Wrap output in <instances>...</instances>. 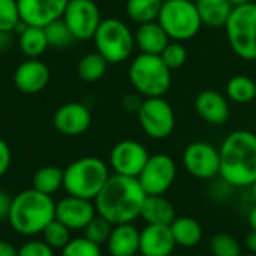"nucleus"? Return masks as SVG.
Returning a JSON list of instances; mask_svg holds the SVG:
<instances>
[{"label":"nucleus","instance_id":"nucleus-48","mask_svg":"<svg viewBox=\"0 0 256 256\" xmlns=\"http://www.w3.org/2000/svg\"><path fill=\"white\" fill-rule=\"evenodd\" d=\"M134 256H142V255H140V254H138V255H134Z\"/></svg>","mask_w":256,"mask_h":256},{"label":"nucleus","instance_id":"nucleus-43","mask_svg":"<svg viewBox=\"0 0 256 256\" xmlns=\"http://www.w3.org/2000/svg\"><path fill=\"white\" fill-rule=\"evenodd\" d=\"M248 219H249V225H250V230H254L256 231V204L250 208V212H249V216H248Z\"/></svg>","mask_w":256,"mask_h":256},{"label":"nucleus","instance_id":"nucleus-14","mask_svg":"<svg viewBox=\"0 0 256 256\" xmlns=\"http://www.w3.org/2000/svg\"><path fill=\"white\" fill-rule=\"evenodd\" d=\"M98 214L94 202L90 200L68 195L56 202V219L70 231L84 230Z\"/></svg>","mask_w":256,"mask_h":256},{"label":"nucleus","instance_id":"nucleus-36","mask_svg":"<svg viewBox=\"0 0 256 256\" xmlns=\"http://www.w3.org/2000/svg\"><path fill=\"white\" fill-rule=\"evenodd\" d=\"M160 58L164 60V63L171 70H174V69L182 68L186 63V60H188V50L183 45V42L170 40V44L160 52Z\"/></svg>","mask_w":256,"mask_h":256},{"label":"nucleus","instance_id":"nucleus-4","mask_svg":"<svg viewBox=\"0 0 256 256\" xmlns=\"http://www.w3.org/2000/svg\"><path fill=\"white\" fill-rule=\"evenodd\" d=\"M110 176V168L102 159L86 156L63 170V189L68 195L94 201Z\"/></svg>","mask_w":256,"mask_h":256},{"label":"nucleus","instance_id":"nucleus-45","mask_svg":"<svg viewBox=\"0 0 256 256\" xmlns=\"http://www.w3.org/2000/svg\"><path fill=\"white\" fill-rule=\"evenodd\" d=\"M230 2H231L232 8H237V6H243V4H246V3H249L252 0H230Z\"/></svg>","mask_w":256,"mask_h":256},{"label":"nucleus","instance_id":"nucleus-15","mask_svg":"<svg viewBox=\"0 0 256 256\" xmlns=\"http://www.w3.org/2000/svg\"><path fill=\"white\" fill-rule=\"evenodd\" d=\"M21 21L26 26L46 27L64 14L69 0H16Z\"/></svg>","mask_w":256,"mask_h":256},{"label":"nucleus","instance_id":"nucleus-47","mask_svg":"<svg viewBox=\"0 0 256 256\" xmlns=\"http://www.w3.org/2000/svg\"><path fill=\"white\" fill-rule=\"evenodd\" d=\"M240 256H256V254H250V252H248V254H242Z\"/></svg>","mask_w":256,"mask_h":256},{"label":"nucleus","instance_id":"nucleus-35","mask_svg":"<svg viewBox=\"0 0 256 256\" xmlns=\"http://www.w3.org/2000/svg\"><path fill=\"white\" fill-rule=\"evenodd\" d=\"M62 256H102L100 246L86 237L72 238L63 249Z\"/></svg>","mask_w":256,"mask_h":256},{"label":"nucleus","instance_id":"nucleus-50","mask_svg":"<svg viewBox=\"0 0 256 256\" xmlns=\"http://www.w3.org/2000/svg\"><path fill=\"white\" fill-rule=\"evenodd\" d=\"M164 2H165V0H164Z\"/></svg>","mask_w":256,"mask_h":256},{"label":"nucleus","instance_id":"nucleus-31","mask_svg":"<svg viewBox=\"0 0 256 256\" xmlns=\"http://www.w3.org/2000/svg\"><path fill=\"white\" fill-rule=\"evenodd\" d=\"M42 240L52 248L54 250H62L72 238H70V230L63 225L62 222H58L57 219H54L44 231H42Z\"/></svg>","mask_w":256,"mask_h":256},{"label":"nucleus","instance_id":"nucleus-44","mask_svg":"<svg viewBox=\"0 0 256 256\" xmlns=\"http://www.w3.org/2000/svg\"><path fill=\"white\" fill-rule=\"evenodd\" d=\"M9 42H10V33H2L0 32V50H6Z\"/></svg>","mask_w":256,"mask_h":256},{"label":"nucleus","instance_id":"nucleus-3","mask_svg":"<svg viewBox=\"0 0 256 256\" xmlns=\"http://www.w3.org/2000/svg\"><path fill=\"white\" fill-rule=\"evenodd\" d=\"M56 219V202L50 195L27 189L12 198L8 220L15 232L24 237L42 234Z\"/></svg>","mask_w":256,"mask_h":256},{"label":"nucleus","instance_id":"nucleus-21","mask_svg":"<svg viewBox=\"0 0 256 256\" xmlns=\"http://www.w3.org/2000/svg\"><path fill=\"white\" fill-rule=\"evenodd\" d=\"M135 46L142 54L160 56L165 46L170 44V36L159 24V21H150L146 24H140L134 32Z\"/></svg>","mask_w":256,"mask_h":256},{"label":"nucleus","instance_id":"nucleus-5","mask_svg":"<svg viewBox=\"0 0 256 256\" xmlns=\"http://www.w3.org/2000/svg\"><path fill=\"white\" fill-rule=\"evenodd\" d=\"M171 69L160 56L140 52L129 66V81L142 98H164L171 87Z\"/></svg>","mask_w":256,"mask_h":256},{"label":"nucleus","instance_id":"nucleus-18","mask_svg":"<svg viewBox=\"0 0 256 256\" xmlns=\"http://www.w3.org/2000/svg\"><path fill=\"white\" fill-rule=\"evenodd\" d=\"M196 114L210 124H225L230 120V99L216 90H202L195 98Z\"/></svg>","mask_w":256,"mask_h":256},{"label":"nucleus","instance_id":"nucleus-33","mask_svg":"<svg viewBox=\"0 0 256 256\" xmlns=\"http://www.w3.org/2000/svg\"><path fill=\"white\" fill-rule=\"evenodd\" d=\"M16 0H0V32L12 33L21 24Z\"/></svg>","mask_w":256,"mask_h":256},{"label":"nucleus","instance_id":"nucleus-9","mask_svg":"<svg viewBox=\"0 0 256 256\" xmlns=\"http://www.w3.org/2000/svg\"><path fill=\"white\" fill-rule=\"evenodd\" d=\"M136 116L142 132L152 140H165L176 129V112L164 98H144Z\"/></svg>","mask_w":256,"mask_h":256},{"label":"nucleus","instance_id":"nucleus-12","mask_svg":"<svg viewBox=\"0 0 256 256\" xmlns=\"http://www.w3.org/2000/svg\"><path fill=\"white\" fill-rule=\"evenodd\" d=\"M62 18L76 40L93 39L102 21L94 0H69Z\"/></svg>","mask_w":256,"mask_h":256},{"label":"nucleus","instance_id":"nucleus-6","mask_svg":"<svg viewBox=\"0 0 256 256\" xmlns=\"http://www.w3.org/2000/svg\"><path fill=\"white\" fill-rule=\"evenodd\" d=\"M225 34L232 52L246 62L256 60V3L249 2L232 9Z\"/></svg>","mask_w":256,"mask_h":256},{"label":"nucleus","instance_id":"nucleus-16","mask_svg":"<svg viewBox=\"0 0 256 256\" xmlns=\"http://www.w3.org/2000/svg\"><path fill=\"white\" fill-rule=\"evenodd\" d=\"M56 130L66 136H78L87 132L92 124L90 110L80 102H68L62 105L52 117Z\"/></svg>","mask_w":256,"mask_h":256},{"label":"nucleus","instance_id":"nucleus-20","mask_svg":"<svg viewBox=\"0 0 256 256\" xmlns=\"http://www.w3.org/2000/svg\"><path fill=\"white\" fill-rule=\"evenodd\" d=\"M140 230L134 224L114 225L106 242L110 256H134L140 254Z\"/></svg>","mask_w":256,"mask_h":256},{"label":"nucleus","instance_id":"nucleus-1","mask_svg":"<svg viewBox=\"0 0 256 256\" xmlns=\"http://www.w3.org/2000/svg\"><path fill=\"white\" fill-rule=\"evenodd\" d=\"M146 196L138 178L112 174L93 202L99 216L112 225H122L140 218Z\"/></svg>","mask_w":256,"mask_h":256},{"label":"nucleus","instance_id":"nucleus-49","mask_svg":"<svg viewBox=\"0 0 256 256\" xmlns=\"http://www.w3.org/2000/svg\"><path fill=\"white\" fill-rule=\"evenodd\" d=\"M255 82H256V76H255Z\"/></svg>","mask_w":256,"mask_h":256},{"label":"nucleus","instance_id":"nucleus-26","mask_svg":"<svg viewBox=\"0 0 256 256\" xmlns=\"http://www.w3.org/2000/svg\"><path fill=\"white\" fill-rule=\"evenodd\" d=\"M32 183L34 190L51 196L63 188V170L52 165L42 166L34 172Z\"/></svg>","mask_w":256,"mask_h":256},{"label":"nucleus","instance_id":"nucleus-2","mask_svg":"<svg viewBox=\"0 0 256 256\" xmlns=\"http://www.w3.org/2000/svg\"><path fill=\"white\" fill-rule=\"evenodd\" d=\"M219 177L232 189H249L256 182V134L234 130L219 147Z\"/></svg>","mask_w":256,"mask_h":256},{"label":"nucleus","instance_id":"nucleus-24","mask_svg":"<svg viewBox=\"0 0 256 256\" xmlns=\"http://www.w3.org/2000/svg\"><path fill=\"white\" fill-rule=\"evenodd\" d=\"M195 4L200 12L202 26L210 28L225 27L234 9L230 0H195Z\"/></svg>","mask_w":256,"mask_h":256},{"label":"nucleus","instance_id":"nucleus-30","mask_svg":"<svg viewBox=\"0 0 256 256\" xmlns=\"http://www.w3.org/2000/svg\"><path fill=\"white\" fill-rule=\"evenodd\" d=\"M45 30V36L48 40V46L52 48H66L69 45L74 44V40H76L72 34V32L69 30V27L66 26V22L63 21V18L52 21L51 24H48L46 27H44Z\"/></svg>","mask_w":256,"mask_h":256},{"label":"nucleus","instance_id":"nucleus-13","mask_svg":"<svg viewBox=\"0 0 256 256\" xmlns=\"http://www.w3.org/2000/svg\"><path fill=\"white\" fill-rule=\"evenodd\" d=\"M150 154L147 148L135 140L117 142L110 153V166L114 174L138 178Z\"/></svg>","mask_w":256,"mask_h":256},{"label":"nucleus","instance_id":"nucleus-25","mask_svg":"<svg viewBox=\"0 0 256 256\" xmlns=\"http://www.w3.org/2000/svg\"><path fill=\"white\" fill-rule=\"evenodd\" d=\"M15 32H18L20 50L28 58H38L46 51L48 40H46L44 27H33V26H26L24 22H21Z\"/></svg>","mask_w":256,"mask_h":256},{"label":"nucleus","instance_id":"nucleus-7","mask_svg":"<svg viewBox=\"0 0 256 256\" xmlns=\"http://www.w3.org/2000/svg\"><path fill=\"white\" fill-rule=\"evenodd\" d=\"M158 21L170 39L177 42L190 40L202 27L195 0H165Z\"/></svg>","mask_w":256,"mask_h":256},{"label":"nucleus","instance_id":"nucleus-22","mask_svg":"<svg viewBox=\"0 0 256 256\" xmlns=\"http://www.w3.org/2000/svg\"><path fill=\"white\" fill-rule=\"evenodd\" d=\"M146 225H165L170 226L177 218L176 207L165 198V195H147L140 213Z\"/></svg>","mask_w":256,"mask_h":256},{"label":"nucleus","instance_id":"nucleus-34","mask_svg":"<svg viewBox=\"0 0 256 256\" xmlns=\"http://www.w3.org/2000/svg\"><path fill=\"white\" fill-rule=\"evenodd\" d=\"M112 224H110L105 218L96 214L93 218V220L84 228V237L88 238L90 242L96 243V244H106L110 234L112 231Z\"/></svg>","mask_w":256,"mask_h":256},{"label":"nucleus","instance_id":"nucleus-23","mask_svg":"<svg viewBox=\"0 0 256 256\" xmlns=\"http://www.w3.org/2000/svg\"><path fill=\"white\" fill-rule=\"evenodd\" d=\"M170 230L177 248H184V249H192L198 246L204 236L201 224L190 216L176 218L170 225Z\"/></svg>","mask_w":256,"mask_h":256},{"label":"nucleus","instance_id":"nucleus-17","mask_svg":"<svg viewBox=\"0 0 256 256\" xmlns=\"http://www.w3.org/2000/svg\"><path fill=\"white\" fill-rule=\"evenodd\" d=\"M50 81V68L39 58H28L18 64L14 74L15 87L27 94L42 92Z\"/></svg>","mask_w":256,"mask_h":256},{"label":"nucleus","instance_id":"nucleus-46","mask_svg":"<svg viewBox=\"0 0 256 256\" xmlns=\"http://www.w3.org/2000/svg\"><path fill=\"white\" fill-rule=\"evenodd\" d=\"M249 190H250V195H252V198H254V201H255L256 204V182L249 188Z\"/></svg>","mask_w":256,"mask_h":256},{"label":"nucleus","instance_id":"nucleus-40","mask_svg":"<svg viewBox=\"0 0 256 256\" xmlns=\"http://www.w3.org/2000/svg\"><path fill=\"white\" fill-rule=\"evenodd\" d=\"M10 202H12V198L6 192L0 190V222L8 220L9 210H10Z\"/></svg>","mask_w":256,"mask_h":256},{"label":"nucleus","instance_id":"nucleus-38","mask_svg":"<svg viewBox=\"0 0 256 256\" xmlns=\"http://www.w3.org/2000/svg\"><path fill=\"white\" fill-rule=\"evenodd\" d=\"M12 162V153H10V147L9 144L0 138V178L8 172L9 166Z\"/></svg>","mask_w":256,"mask_h":256},{"label":"nucleus","instance_id":"nucleus-28","mask_svg":"<svg viewBox=\"0 0 256 256\" xmlns=\"http://www.w3.org/2000/svg\"><path fill=\"white\" fill-rule=\"evenodd\" d=\"M226 98L236 104H249L256 98L255 78L234 75L226 82Z\"/></svg>","mask_w":256,"mask_h":256},{"label":"nucleus","instance_id":"nucleus-19","mask_svg":"<svg viewBox=\"0 0 256 256\" xmlns=\"http://www.w3.org/2000/svg\"><path fill=\"white\" fill-rule=\"evenodd\" d=\"M176 248L170 226L146 225L140 232V255L171 256Z\"/></svg>","mask_w":256,"mask_h":256},{"label":"nucleus","instance_id":"nucleus-27","mask_svg":"<svg viewBox=\"0 0 256 256\" xmlns=\"http://www.w3.org/2000/svg\"><path fill=\"white\" fill-rule=\"evenodd\" d=\"M162 3L164 0H126V14L138 26L158 21Z\"/></svg>","mask_w":256,"mask_h":256},{"label":"nucleus","instance_id":"nucleus-42","mask_svg":"<svg viewBox=\"0 0 256 256\" xmlns=\"http://www.w3.org/2000/svg\"><path fill=\"white\" fill-rule=\"evenodd\" d=\"M244 244H246V249H248L250 254H256V231L250 230V232L246 236Z\"/></svg>","mask_w":256,"mask_h":256},{"label":"nucleus","instance_id":"nucleus-37","mask_svg":"<svg viewBox=\"0 0 256 256\" xmlns=\"http://www.w3.org/2000/svg\"><path fill=\"white\" fill-rule=\"evenodd\" d=\"M18 256H54V249L44 240H28L20 249Z\"/></svg>","mask_w":256,"mask_h":256},{"label":"nucleus","instance_id":"nucleus-8","mask_svg":"<svg viewBox=\"0 0 256 256\" xmlns=\"http://www.w3.org/2000/svg\"><path fill=\"white\" fill-rule=\"evenodd\" d=\"M93 40L96 51L112 64L128 60L135 50L134 32L128 24L117 18L102 20Z\"/></svg>","mask_w":256,"mask_h":256},{"label":"nucleus","instance_id":"nucleus-32","mask_svg":"<svg viewBox=\"0 0 256 256\" xmlns=\"http://www.w3.org/2000/svg\"><path fill=\"white\" fill-rule=\"evenodd\" d=\"M210 250L213 256H240L242 246L236 237L226 232L214 234L210 242Z\"/></svg>","mask_w":256,"mask_h":256},{"label":"nucleus","instance_id":"nucleus-10","mask_svg":"<svg viewBox=\"0 0 256 256\" xmlns=\"http://www.w3.org/2000/svg\"><path fill=\"white\" fill-rule=\"evenodd\" d=\"M177 177L176 160L166 153L150 154L138 182L147 195H165L174 184Z\"/></svg>","mask_w":256,"mask_h":256},{"label":"nucleus","instance_id":"nucleus-29","mask_svg":"<svg viewBox=\"0 0 256 256\" xmlns=\"http://www.w3.org/2000/svg\"><path fill=\"white\" fill-rule=\"evenodd\" d=\"M108 62L96 51V52H88L84 57L80 58L78 62V75L81 80L87 82H94L99 81L108 69Z\"/></svg>","mask_w":256,"mask_h":256},{"label":"nucleus","instance_id":"nucleus-41","mask_svg":"<svg viewBox=\"0 0 256 256\" xmlns=\"http://www.w3.org/2000/svg\"><path fill=\"white\" fill-rule=\"evenodd\" d=\"M0 256H18V249L9 242L0 240Z\"/></svg>","mask_w":256,"mask_h":256},{"label":"nucleus","instance_id":"nucleus-39","mask_svg":"<svg viewBox=\"0 0 256 256\" xmlns=\"http://www.w3.org/2000/svg\"><path fill=\"white\" fill-rule=\"evenodd\" d=\"M142 100L144 99L141 98V94H138V93H129V94H126L123 98V102L122 104H123V108L126 111H129V112H138Z\"/></svg>","mask_w":256,"mask_h":256},{"label":"nucleus","instance_id":"nucleus-11","mask_svg":"<svg viewBox=\"0 0 256 256\" xmlns=\"http://www.w3.org/2000/svg\"><path fill=\"white\" fill-rule=\"evenodd\" d=\"M184 170L198 180H214L220 172L219 148L206 141L190 142L182 156Z\"/></svg>","mask_w":256,"mask_h":256}]
</instances>
